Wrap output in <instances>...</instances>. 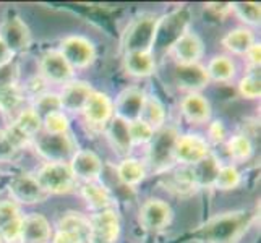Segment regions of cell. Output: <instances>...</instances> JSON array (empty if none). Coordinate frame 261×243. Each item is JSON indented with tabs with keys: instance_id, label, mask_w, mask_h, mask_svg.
I'll return each instance as SVG.
<instances>
[{
	"instance_id": "obj_30",
	"label": "cell",
	"mask_w": 261,
	"mask_h": 243,
	"mask_svg": "<svg viewBox=\"0 0 261 243\" xmlns=\"http://www.w3.org/2000/svg\"><path fill=\"white\" fill-rule=\"evenodd\" d=\"M222 44L232 53L245 56V53L248 52V49L255 44V38H253V33H251L250 30H247V28H236V30L229 31L226 36H224Z\"/></svg>"
},
{
	"instance_id": "obj_8",
	"label": "cell",
	"mask_w": 261,
	"mask_h": 243,
	"mask_svg": "<svg viewBox=\"0 0 261 243\" xmlns=\"http://www.w3.org/2000/svg\"><path fill=\"white\" fill-rule=\"evenodd\" d=\"M42 120L41 117L36 114L33 109H23L16 114L12 125L5 131L10 138L12 145L18 151L21 146L28 145V143L41 131Z\"/></svg>"
},
{
	"instance_id": "obj_43",
	"label": "cell",
	"mask_w": 261,
	"mask_h": 243,
	"mask_svg": "<svg viewBox=\"0 0 261 243\" xmlns=\"http://www.w3.org/2000/svg\"><path fill=\"white\" fill-rule=\"evenodd\" d=\"M245 56L248 57V62L251 65H253L255 68L256 67H259V62H261V46L259 44H253L250 49H248V52L245 53Z\"/></svg>"
},
{
	"instance_id": "obj_38",
	"label": "cell",
	"mask_w": 261,
	"mask_h": 243,
	"mask_svg": "<svg viewBox=\"0 0 261 243\" xmlns=\"http://www.w3.org/2000/svg\"><path fill=\"white\" fill-rule=\"evenodd\" d=\"M42 127H44V131L49 134H64V133H68L70 125H68V119L64 114V111H60V112H54L47 117H44Z\"/></svg>"
},
{
	"instance_id": "obj_13",
	"label": "cell",
	"mask_w": 261,
	"mask_h": 243,
	"mask_svg": "<svg viewBox=\"0 0 261 243\" xmlns=\"http://www.w3.org/2000/svg\"><path fill=\"white\" fill-rule=\"evenodd\" d=\"M10 195L13 203H21V204H36L42 203L49 196L42 190V186L31 174H21L12 178L10 182Z\"/></svg>"
},
{
	"instance_id": "obj_7",
	"label": "cell",
	"mask_w": 261,
	"mask_h": 243,
	"mask_svg": "<svg viewBox=\"0 0 261 243\" xmlns=\"http://www.w3.org/2000/svg\"><path fill=\"white\" fill-rule=\"evenodd\" d=\"M18 78L20 68L15 60L0 67V111L5 115H13L20 111L23 94L18 86Z\"/></svg>"
},
{
	"instance_id": "obj_6",
	"label": "cell",
	"mask_w": 261,
	"mask_h": 243,
	"mask_svg": "<svg viewBox=\"0 0 261 243\" xmlns=\"http://www.w3.org/2000/svg\"><path fill=\"white\" fill-rule=\"evenodd\" d=\"M34 138H36L34 141L36 151L47 162H64V164H68L73 154L78 151L73 138L68 133L64 134L38 133Z\"/></svg>"
},
{
	"instance_id": "obj_46",
	"label": "cell",
	"mask_w": 261,
	"mask_h": 243,
	"mask_svg": "<svg viewBox=\"0 0 261 243\" xmlns=\"http://www.w3.org/2000/svg\"><path fill=\"white\" fill-rule=\"evenodd\" d=\"M0 243H4V240H2V237H0Z\"/></svg>"
},
{
	"instance_id": "obj_9",
	"label": "cell",
	"mask_w": 261,
	"mask_h": 243,
	"mask_svg": "<svg viewBox=\"0 0 261 243\" xmlns=\"http://www.w3.org/2000/svg\"><path fill=\"white\" fill-rule=\"evenodd\" d=\"M59 52L65 57L71 68H86L96 59L94 44L83 36H68L60 42Z\"/></svg>"
},
{
	"instance_id": "obj_44",
	"label": "cell",
	"mask_w": 261,
	"mask_h": 243,
	"mask_svg": "<svg viewBox=\"0 0 261 243\" xmlns=\"http://www.w3.org/2000/svg\"><path fill=\"white\" fill-rule=\"evenodd\" d=\"M12 60H13V53L5 46V42L0 39V67L8 64V62H12Z\"/></svg>"
},
{
	"instance_id": "obj_12",
	"label": "cell",
	"mask_w": 261,
	"mask_h": 243,
	"mask_svg": "<svg viewBox=\"0 0 261 243\" xmlns=\"http://www.w3.org/2000/svg\"><path fill=\"white\" fill-rule=\"evenodd\" d=\"M210 154V145L200 134H182L175 141L174 159L182 164L195 166Z\"/></svg>"
},
{
	"instance_id": "obj_20",
	"label": "cell",
	"mask_w": 261,
	"mask_h": 243,
	"mask_svg": "<svg viewBox=\"0 0 261 243\" xmlns=\"http://www.w3.org/2000/svg\"><path fill=\"white\" fill-rule=\"evenodd\" d=\"M83 114L88 123L96 125V127H104L114 117V104L107 94L93 91L85 105Z\"/></svg>"
},
{
	"instance_id": "obj_26",
	"label": "cell",
	"mask_w": 261,
	"mask_h": 243,
	"mask_svg": "<svg viewBox=\"0 0 261 243\" xmlns=\"http://www.w3.org/2000/svg\"><path fill=\"white\" fill-rule=\"evenodd\" d=\"M219 169H221L219 160L216 159L211 152L204 159H201L200 162H196L195 166H192L190 172H192V178H193L196 188L214 186V180L219 172Z\"/></svg>"
},
{
	"instance_id": "obj_34",
	"label": "cell",
	"mask_w": 261,
	"mask_h": 243,
	"mask_svg": "<svg viewBox=\"0 0 261 243\" xmlns=\"http://www.w3.org/2000/svg\"><path fill=\"white\" fill-rule=\"evenodd\" d=\"M227 151L233 160L245 162L253 154V145L247 134H236L227 143Z\"/></svg>"
},
{
	"instance_id": "obj_36",
	"label": "cell",
	"mask_w": 261,
	"mask_h": 243,
	"mask_svg": "<svg viewBox=\"0 0 261 243\" xmlns=\"http://www.w3.org/2000/svg\"><path fill=\"white\" fill-rule=\"evenodd\" d=\"M240 185V172L233 166H221L214 180V186L219 190H232Z\"/></svg>"
},
{
	"instance_id": "obj_27",
	"label": "cell",
	"mask_w": 261,
	"mask_h": 243,
	"mask_svg": "<svg viewBox=\"0 0 261 243\" xmlns=\"http://www.w3.org/2000/svg\"><path fill=\"white\" fill-rule=\"evenodd\" d=\"M107 137H109L112 146L120 152V154H128L132 151V138H130V131H128V122L122 120L120 117L114 115L109 127H107Z\"/></svg>"
},
{
	"instance_id": "obj_1",
	"label": "cell",
	"mask_w": 261,
	"mask_h": 243,
	"mask_svg": "<svg viewBox=\"0 0 261 243\" xmlns=\"http://www.w3.org/2000/svg\"><path fill=\"white\" fill-rule=\"evenodd\" d=\"M256 219V211L222 212L192 230L185 238L201 243H236Z\"/></svg>"
},
{
	"instance_id": "obj_33",
	"label": "cell",
	"mask_w": 261,
	"mask_h": 243,
	"mask_svg": "<svg viewBox=\"0 0 261 243\" xmlns=\"http://www.w3.org/2000/svg\"><path fill=\"white\" fill-rule=\"evenodd\" d=\"M206 71H208L210 79L222 81L224 83V81H229L236 76V64L226 56H218L210 62Z\"/></svg>"
},
{
	"instance_id": "obj_40",
	"label": "cell",
	"mask_w": 261,
	"mask_h": 243,
	"mask_svg": "<svg viewBox=\"0 0 261 243\" xmlns=\"http://www.w3.org/2000/svg\"><path fill=\"white\" fill-rule=\"evenodd\" d=\"M240 94L247 99H256L261 94V81H259V71L253 70L251 73L240 79L239 85Z\"/></svg>"
},
{
	"instance_id": "obj_5",
	"label": "cell",
	"mask_w": 261,
	"mask_h": 243,
	"mask_svg": "<svg viewBox=\"0 0 261 243\" xmlns=\"http://www.w3.org/2000/svg\"><path fill=\"white\" fill-rule=\"evenodd\" d=\"M34 177L47 195L70 193L76 183V178L70 166L64 164V162H46L39 167Z\"/></svg>"
},
{
	"instance_id": "obj_42",
	"label": "cell",
	"mask_w": 261,
	"mask_h": 243,
	"mask_svg": "<svg viewBox=\"0 0 261 243\" xmlns=\"http://www.w3.org/2000/svg\"><path fill=\"white\" fill-rule=\"evenodd\" d=\"M208 134L214 143H222L226 138V127H224L222 122L214 120L208 127Z\"/></svg>"
},
{
	"instance_id": "obj_25",
	"label": "cell",
	"mask_w": 261,
	"mask_h": 243,
	"mask_svg": "<svg viewBox=\"0 0 261 243\" xmlns=\"http://www.w3.org/2000/svg\"><path fill=\"white\" fill-rule=\"evenodd\" d=\"M180 107L185 119L192 123H204L211 117V105L200 93H188Z\"/></svg>"
},
{
	"instance_id": "obj_22",
	"label": "cell",
	"mask_w": 261,
	"mask_h": 243,
	"mask_svg": "<svg viewBox=\"0 0 261 243\" xmlns=\"http://www.w3.org/2000/svg\"><path fill=\"white\" fill-rule=\"evenodd\" d=\"M50 237V224L42 214L33 212L28 215H23L21 243H49Z\"/></svg>"
},
{
	"instance_id": "obj_11",
	"label": "cell",
	"mask_w": 261,
	"mask_h": 243,
	"mask_svg": "<svg viewBox=\"0 0 261 243\" xmlns=\"http://www.w3.org/2000/svg\"><path fill=\"white\" fill-rule=\"evenodd\" d=\"M120 233V221L114 209L96 212L89 219L88 243H115Z\"/></svg>"
},
{
	"instance_id": "obj_32",
	"label": "cell",
	"mask_w": 261,
	"mask_h": 243,
	"mask_svg": "<svg viewBox=\"0 0 261 243\" xmlns=\"http://www.w3.org/2000/svg\"><path fill=\"white\" fill-rule=\"evenodd\" d=\"M117 175H119L120 182L127 186H135L138 185L146 175V169L141 164L138 159H123L119 166H117Z\"/></svg>"
},
{
	"instance_id": "obj_3",
	"label": "cell",
	"mask_w": 261,
	"mask_h": 243,
	"mask_svg": "<svg viewBox=\"0 0 261 243\" xmlns=\"http://www.w3.org/2000/svg\"><path fill=\"white\" fill-rule=\"evenodd\" d=\"M158 15H141L127 28L123 34L122 47L125 53L130 52H146L151 53L154 34L158 28Z\"/></svg>"
},
{
	"instance_id": "obj_29",
	"label": "cell",
	"mask_w": 261,
	"mask_h": 243,
	"mask_svg": "<svg viewBox=\"0 0 261 243\" xmlns=\"http://www.w3.org/2000/svg\"><path fill=\"white\" fill-rule=\"evenodd\" d=\"M156 68V60L146 52L125 53V70L132 76H149Z\"/></svg>"
},
{
	"instance_id": "obj_39",
	"label": "cell",
	"mask_w": 261,
	"mask_h": 243,
	"mask_svg": "<svg viewBox=\"0 0 261 243\" xmlns=\"http://www.w3.org/2000/svg\"><path fill=\"white\" fill-rule=\"evenodd\" d=\"M128 131L133 145H149L152 134H154V130L140 119L128 123Z\"/></svg>"
},
{
	"instance_id": "obj_41",
	"label": "cell",
	"mask_w": 261,
	"mask_h": 243,
	"mask_svg": "<svg viewBox=\"0 0 261 243\" xmlns=\"http://www.w3.org/2000/svg\"><path fill=\"white\" fill-rule=\"evenodd\" d=\"M16 152L5 130H0V159H8Z\"/></svg>"
},
{
	"instance_id": "obj_14",
	"label": "cell",
	"mask_w": 261,
	"mask_h": 243,
	"mask_svg": "<svg viewBox=\"0 0 261 243\" xmlns=\"http://www.w3.org/2000/svg\"><path fill=\"white\" fill-rule=\"evenodd\" d=\"M0 39L5 42V46L10 49V52L15 53L21 52L30 47L31 44V33L26 23L20 16H10L0 26Z\"/></svg>"
},
{
	"instance_id": "obj_16",
	"label": "cell",
	"mask_w": 261,
	"mask_h": 243,
	"mask_svg": "<svg viewBox=\"0 0 261 243\" xmlns=\"http://www.w3.org/2000/svg\"><path fill=\"white\" fill-rule=\"evenodd\" d=\"M41 75L50 83H70L75 75V70L70 67L59 50H49L41 57Z\"/></svg>"
},
{
	"instance_id": "obj_37",
	"label": "cell",
	"mask_w": 261,
	"mask_h": 243,
	"mask_svg": "<svg viewBox=\"0 0 261 243\" xmlns=\"http://www.w3.org/2000/svg\"><path fill=\"white\" fill-rule=\"evenodd\" d=\"M232 12H236V15L240 18V20L248 23V24H258L259 23V18H261L259 4H255V2L232 4Z\"/></svg>"
},
{
	"instance_id": "obj_18",
	"label": "cell",
	"mask_w": 261,
	"mask_h": 243,
	"mask_svg": "<svg viewBox=\"0 0 261 243\" xmlns=\"http://www.w3.org/2000/svg\"><path fill=\"white\" fill-rule=\"evenodd\" d=\"M68 166L73 172L75 178L83 180L85 183L88 182H94L99 178L102 172V162L94 154L93 151L88 149H80L76 151L71 160L68 162Z\"/></svg>"
},
{
	"instance_id": "obj_19",
	"label": "cell",
	"mask_w": 261,
	"mask_h": 243,
	"mask_svg": "<svg viewBox=\"0 0 261 243\" xmlns=\"http://www.w3.org/2000/svg\"><path fill=\"white\" fill-rule=\"evenodd\" d=\"M146 94L138 88H128L122 91L114 104L115 115L125 122H135L140 119L143 104H145Z\"/></svg>"
},
{
	"instance_id": "obj_17",
	"label": "cell",
	"mask_w": 261,
	"mask_h": 243,
	"mask_svg": "<svg viewBox=\"0 0 261 243\" xmlns=\"http://www.w3.org/2000/svg\"><path fill=\"white\" fill-rule=\"evenodd\" d=\"M23 215L13 201H0V237L7 243H21Z\"/></svg>"
},
{
	"instance_id": "obj_4",
	"label": "cell",
	"mask_w": 261,
	"mask_h": 243,
	"mask_svg": "<svg viewBox=\"0 0 261 243\" xmlns=\"http://www.w3.org/2000/svg\"><path fill=\"white\" fill-rule=\"evenodd\" d=\"M178 138V131L175 127H164L154 131L149 141L148 160L154 172H164L174 164V148Z\"/></svg>"
},
{
	"instance_id": "obj_2",
	"label": "cell",
	"mask_w": 261,
	"mask_h": 243,
	"mask_svg": "<svg viewBox=\"0 0 261 243\" xmlns=\"http://www.w3.org/2000/svg\"><path fill=\"white\" fill-rule=\"evenodd\" d=\"M188 23H190V13H188L187 8H178L167 16L159 18L154 42H152L151 49L152 59L156 60L158 57H163L172 50L175 42L187 33Z\"/></svg>"
},
{
	"instance_id": "obj_45",
	"label": "cell",
	"mask_w": 261,
	"mask_h": 243,
	"mask_svg": "<svg viewBox=\"0 0 261 243\" xmlns=\"http://www.w3.org/2000/svg\"><path fill=\"white\" fill-rule=\"evenodd\" d=\"M208 10L214 12L216 15H224L232 10V4H208Z\"/></svg>"
},
{
	"instance_id": "obj_21",
	"label": "cell",
	"mask_w": 261,
	"mask_h": 243,
	"mask_svg": "<svg viewBox=\"0 0 261 243\" xmlns=\"http://www.w3.org/2000/svg\"><path fill=\"white\" fill-rule=\"evenodd\" d=\"M93 91L94 89L88 83H85V81H70L59 94L60 102H62V111L83 112L88 99L93 94Z\"/></svg>"
},
{
	"instance_id": "obj_28",
	"label": "cell",
	"mask_w": 261,
	"mask_h": 243,
	"mask_svg": "<svg viewBox=\"0 0 261 243\" xmlns=\"http://www.w3.org/2000/svg\"><path fill=\"white\" fill-rule=\"evenodd\" d=\"M82 195L88 201V204L96 211L112 209V206H114V198L104 185H97L94 182L83 183L82 185Z\"/></svg>"
},
{
	"instance_id": "obj_24",
	"label": "cell",
	"mask_w": 261,
	"mask_h": 243,
	"mask_svg": "<svg viewBox=\"0 0 261 243\" xmlns=\"http://www.w3.org/2000/svg\"><path fill=\"white\" fill-rule=\"evenodd\" d=\"M178 65L198 64L203 56V42L195 33H185L172 47Z\"/></svg>"
},
{
	"instance_id": "obj_15",
	"label": "cell",
	"mask_w": 261,
	"mask_h": 243,
	"mask_svg": "<svg viewBox=\"0 0 261 243\" xmlns=\"http://www.w3.org/2000/svg\"><path fill=\"white\" fill-rule=\"evenodd\" d=\"M172 221V209L163 200H148L140 209V222L145 230L159 232Z\"/></svg>"
},
{
	"instance_id": "obj_10",
	"label": "cell",
	"mask_w": 261,
	"mask_h": 243,
	"mask_svg": "<svg viewBox=\"0 0 261 243\" xmlns=\"http://www.w3.org/2000/svg\"><path fill=\"white\" fill-rule=\"evenodd\" d=\"M89 219L80 212H68L57 224L52 243H88Z\"/></svg>"
},
{
	"instance_id": "obj_35",
	"label": "cell",
	"mask_w": 261,
	"mask_h": 243,
	"mask_svg": "<svg viewBox=\"0 0 261 243\" xmlns=\"http://www.w3.org/2000/svg\"><path fill=\"white\" fill-rule=\"evenodd\" d=\"M33 111L41 117V120L54 112H60L62 111L60 96L56 93H41L39 96H36Z\"/></svg>"
},
{
	"instance_id": "obj_31",
	"label": "cell",
	"mask_w": 261,
	"mask_h": 243,
	"mask_svg": "<svg viewBox=\"0 0 261 243\" xmlns=\"http://www.w3.org/2000/svg\"><path fill=\"white\" fill-rule=\"evenodd\" d=\"M140 120H143L146 125H149L154 131L164 127L166 111H164V105L161 104V101L158 97L146 96L145 104H143V109H141Z\"/></svg>"
},
{
	"instance_id": "obj_23",
	"label": "cell",
	"mask_w": 261,
	"mask_h": 243,
	"mask_svg": "<svg viewBox=\"0 0 261 243\" xmlns=\"http://www.w3.org/2000/svg\"><path fill=\"white\" fill-rule=\"evenodd\" d=\"M175 78L177 83L182 89H187L190 93H198L204 86H208L210 76L206 67L200 64H190V65H178L175 68Z\"/></svg>"
}]
</instances>
